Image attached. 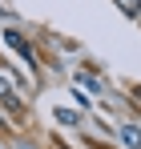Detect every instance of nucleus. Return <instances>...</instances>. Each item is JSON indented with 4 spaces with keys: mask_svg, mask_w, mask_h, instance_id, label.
Masks as SVG:
<instances>
[{
    "mask_svg": "<svg viewBox=\"0 0 141 149\" xmlns=\"http://www.w3.org/2000/svg\"><path fill=\"white\" fill-rule=\"evenodd\" d=\"M0 40H4V45H12V49H16V52L24 56V61L32 65V49L24 45V36H20V32H0Z\"/></svg>",
    "mask_w": 141,
    "mask_h": 149,
    "instance_id": "nucleus-1",
    "label": "nucleus"
},
{
    "mask_svg": "<svg viewBox=\"0 0 141 149\" xmlns=\"http://www.w3.org/2000/svg\"><path fill=\"white\" fill-rule=\"evenodd\" d=\"M121 141H125L129 149H141V129L137 125H125V129H121Z\"/></svg>",
    "mask_w": 141,
    "mask_h": 149,
    "instance_id": "nucleus-2",
    "label": "nucleus"
},
{
    "mask_svg": "<svg viewBox=\"0 0 141 149\" xmlns=\"http://www.w3.org/2000/svg\"><path fill=\"white\" fill-rule=\"evenodd\" d=\"M0 101H8V105H20V101H16V89L8 85V77H0Z\"/></svg>",
    "mask_w": 141,
    "mask_h": 149,
    "instance_id": "nucleus-3",
    "label": "nucleus"
},
{
    "mask_svg": "<svg viewBox=\"0 0 141 149\" xmlns=\"http://www.w3.org/2000/svg\"><path fill=\"white\" fill-rule=\"evenodd\" d=\"M117 8L125 16H141V0H117Z\"/></svg>",
    "mask_w": 141,
    "mask_h": 149,
    "instance_id": "nucleus-4",
    "label": "nucleus"
}]
</instances>
